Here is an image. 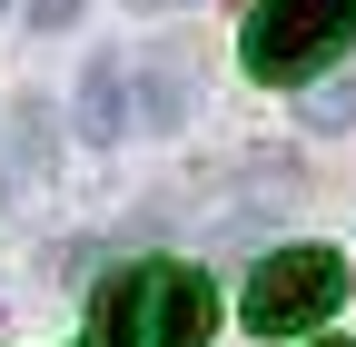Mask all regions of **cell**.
Segmentation results:
<instances>
[{
	"mask_svg": "<svg viewBox=\"0 0 356 347\" xmlns=\"http://www.w3.org/2000/svg\"><path fill=\"white\" fill-rule=\"evenodd\" d=\"M208 327H218V288L188 258L119 268L89 308V347H208Z\"/></svg>",
	"mask_w": 356,
	"mask_h": 347,
	"instance_id": "obj_1",
	"label": "cell"
},
{
	"mask_svg": "<svg viewBox=\"0 0 356 347\" xmlns=\"http://www.w3.org/2000/svg\"><path fill=\"white\" fill-rule=\"evenodd\" d=\"M337 50H356V0H257L238 30L248 79H307Z\"/></svg>",
	"mask_w": 356,
	"mask_h": 347,
	"instance_id": "obj_2",
	"label": "cell"
},
{
	"mask_svg": "<svg viewBox=\"0 0 356 347\" xmlns=\"http://www.w3.org/2000/svg\"><path fill=\"white\" fill-rule=\"evenodd\" d=\"M346 308V258L337 248H277L248 278V327L257 337H307Z\"/></svg>",
	"mask_w": 356,
	"mask_h": 347,
	"instance_id": "obj_3",
	"label": "cell"
},
{
	"mask_svg": "<svg viewBox=\"0 0 356 347\" xmlns=\"http://www.w3.org/2000/svg\"><path fill=\"white\" fill-rule=\"evenodd\" d=\"M119 129H129V70L99 50V60L79 70V139H99V149H109Z\"/></svg>",
	"mask_w": 356,
	"mask_h": 347,
	"instance_id": "obj_4",
	"label": "cell"
},
{
	"mask_svg": "<svg viewBox=\"0 0 356 347\" xmlns=\"http://www.w3.org/2000/svg\"><path fill=\"white\" fill-rule=\"evenodd\" d=\"M188 109H198V60L168 40V50L149 60V100H139V119H149V129H188Z\"/></svg>",
	"mask_w": 356,
	"mask_h": 347,
	"instance_id": "obj_5",
	"label": "cell"
},
{
	"mask_svg": "<svg viewBox=\"0 0 356 347\" xmlns=\"http://www.w3.org/2000/svg\"><path fill=\"white\" fill-rule=\"evenodd\" d=\"M356 119V70L346 79H317V90H307V129H346Z\"/></svg>",
	"mask_w": 356,
	"mask_h": 347,
	"instance_id": "obj_6",
	"label": "cell"
},
{
	"mask_svg": "<svg viewBox=\"0 0 356 347\" xmlns=\"http://www.w3.org/2000/svg\"><path fill=\"white\" fill-rule=\"evenodd\" d=\"M79 20V0H30V30H70Z\"/></svg>",
	"mask_w": 356,
	"mask_h": 347,
	"instance_id": "obj_7",
	"label": "cell"
},
{
	"mask_svg": "<svg viewBox=\"0 0 356 347\" xmlns=\"http://www.w3.org/2000/svg\"><path fill=\"white\" fill-rule=\"evenodd\" d=\"M129 10H178V0H129Z\"/></svg>",
	"mask_w": 356,
	"mask_h": 347,
	"instance_id": "obj_8",
	"label": "cell"
}]
</instances>
